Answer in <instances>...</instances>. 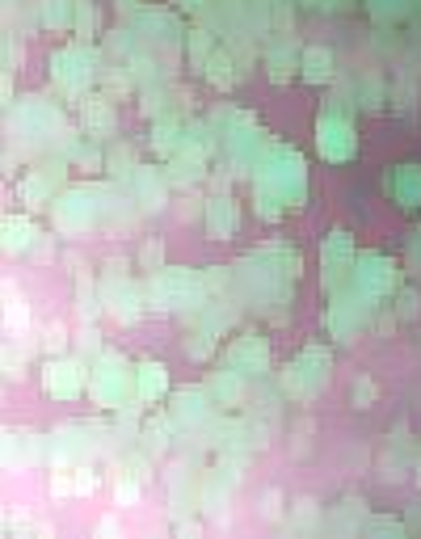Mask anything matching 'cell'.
Here are the masks:
<instances>
[{"mask_svg": "<svg viewBox=\"0 0 421 539\" xmlns=\"http://www.w3.org/2000/svg\"><path fill=\"white\" fill-rule=\"evenodd\" d=\"M203 228L211 232V241H232L240 228V207L232 194H215L203 203Z\"/></svg>", "mask_w": 421, "mask_h": 539, "instance_id": "obj_3", "label": "cell"}, {"mask_svg": "<svg viewBox=\"0 0 421 539\" xmlns=\"http://www.w3.org/2000/svg\"><path fill=\"white\" fill-rule=\"evenodd\" d=\"M106 169L118 177V182H131V177L139 173V152L127 144V139H114L110 152H106Z\"/></svg>", "mask_w": 421, "mask_h": 539, "instance_id": "obj_11", "label": "cell"}, {"mask_svg": "<svg viewBox=\"0 0 421 539\" xmlns=\"http://www.w3.org/2000/svg\"><path fill=\"white\" fill-rule=\"evenodd\" d=\"M68 346V325H51L47 329V354H59Z\"/></svg>", "mask_w": 421, "mask_h": 539, "instance_id": "obj_19", "label": "cell"}, {"mask_svg": "<svg viewBox=\"0 0 421 539\" xmlns=\"http://www.w3.org/2000/svg\"><path fill=\"white\" fill-rule=\"evenodd\" d=\"M97 375H89V396L102 409H127V401H139L135 396V367L123 354L102 350L97 354Z\"/></svg>", "mask_w": 421, "mask_h": 539, "instance_id": "obj_1", "label": "cell"}, {"mask_svg": "<svg viewBox=\"0 0 421 539\" xmlns=\"http://www.w3.org/2000/svg\"><path fill=\"white\" fill-rule=\"evenodd\" d=\"M165 392H169V367L156 363V358H144V363L135 367V396L144 405H160Z\"/></svg>", "mask_w": 421, "mask_h": 539, "instance_id": "obj_7", "label": "cell"}, {"mask_svg": "<svg viewBox=\"0 0 421 539\" xmlns=\"http://www.w3.org/2000/svg\"><path fill=\"white\" fill-rule=\"evenodd\" d=\"M182 9H198V5H207V0H177Z\"/></svg>", "mask_w": 421, "mask_h": 539, "instance_id": "obj_23", "label": "cell"}, {"mask_svg": "<svg viewBox=\"0 0 421 539\" xmlns=\"http://www.w3.org/2000/svg\"><path fill=\"white\" fill-rule=\"evenodd\" d=\"M215 409L219 405L211 401L207 384L203 388H177V396H173V422L177 426H203Z\"/></svg>", "mask_w": 421, "mask_h": 539, "instance_id": "obj_4", "label": "cell"}, {"mask_svg": "<svg viewBox=\"0 0 421 539\" xmlns=\"http://www.w3.org/2000/svg\"><path fill=\"white\" fill-rule=\"evenodd\" d=\"M72 34L80 38V43H97L106 30H102V9L97 5H89V0H80L76 5V26H72Z\"/></svg>", "mask_w": 421, "mask_h": 539, "instance_id": "obj_13", "label": "cell"}, {"mask_svg": "<svg viewBox=\"0 0 421 539\" xmlns=\"http://www.w3.org/2000/svg\"><path fill=\"white\" fill-rule=\"evenodd\" d=\"M177 535H203V523H177Z\"/></svg>", "mask_w": 421, "mask_h": 539, "instance_id": "obj_22", "label": "cell"}, {"mask_svg": "<svg viewBox=\"0 0 421 539\" xmlns=\"http://www.w3.org/2000/svg\"><path fill=\"white\" fill-rule=\"evenodd\" d=\"M160 266H165V245H160V241H148V245H144V253H139V270L156 274Z\"/></svg>", "mask_w": 421, "mask_h": 539, "instance_id": "obj_17", "label": "cell"}, {"mask_svg": "<svg viewBox=\"0 0 421 539\" xmlns=\"http://www.w3.org/2000/svg\"><path fill=\"white\" fill-rule=\"evenodd\" d=\"M228 363L236 367V371H245V375H266V367H270V354H266V342L262 337H253V333H245V337H236V342L228 346Z\"/></svg>", "mask_w": 421, "mask_h": 539, "instance_id": "obj_6", "label": "cell"}, {"mask_svg": "<svg viewBox=\"0 0 421 539\" xmlns=\"http://www.w3.org/2000/svg\"><path fill=\"white\" fill-rule=\"evenodd\" d=\"M207 392H211V401L219 405V409H228V405H240L245 401V371H215L211 379H207Z\"/></svg>", "mask_w": 421, "mask_h": 539, "instance_id": "obj_8", "label": "cell"}, {"mask_svg": "<svg viewBox=\"0 0 421 539\" xmlns=\"http://www.w3.org/2000/svg\"><path fill=\"white\" fill-rule=\"evenodd\" d=\"M38 236H43V232H38V228L30 224V219L22 224V219L13 215V219H9V241H5V249H9V253H22V249L30 253V245L38 241Z\"/></svg>", "mask_w": 421, "mask_h": 539, "instance_id": "obj_15", "label": "cell"}, {"mask_svg": "<svg viewBox=\"0 0 421 539\" xmlns=\"http://www.w3.org/2000/svg\"><path fill=\"white\" fill-rule=\"evenodd\" d=\"M85 131H89V139H110V131H114L110 97H85Z\"/></svg>", "mask_w": 421, "mask_h": 539, "instance_id": "obj_9", "label": "cell"}, {"mask_svg": "<svg viewBox=\"0 0 421 539\" xmlns=\"http://www.w3.org/2000/svg\"><path fill=\"white\" fill-rule=\"evenodd\" d=\"M329 72H333V55H325L320 47H312V51L304 55V81L320 85V81H329Z\"/></svg>", "mask_w": 421, "mask_h": 539, "instance_id": "obj_16", "label": "cell"}, {"mask_svg": "<svg viewBox=\"0 0 421 539\" xmlns=\"http://www.w3.org/2000/svg\"><path fill=\"white\" fill-rule=\"evenodd\" d=\"M114 502H118V510L135 506V502H139V481H131V485H127V481H118V485H114Z\"/></svg>", "mask_w": 421, "mask_h": 539, "instance_id": "obj_18", "label": "cell"}, {"mask_svg": "<svg viewBox=\"0 0 421 539\" xmlns=\"http://www.w3.org/2000/svg\"><path fill=\"white\" fill-rule=\"evenodd\" d=\"M89 384V371L80 358H47L43 363V392L47 396H59V401H76L80 392Z\"/></svg>", "mask_w": 421, "mask_h": 539, "instance_id": "obj_2", "label": "cell"}, {"mask_svg": "<svg viewBox=\"0 0 421 539\" xmlns=\"http://www.w3.org/2000/svg\"><path fill=\"white\" fill-rule=\"evenodd\" d=\"M173 413L169 417H160V413H152L148 417V426H144V451L156 459V455H165L169 447H173Z\"/></svg>", "mask_w": 421, "mask_h": 539, "instance_id": "obj_10", "label": "cell"}, {"mask_svg": "<svg viewBox=\"0 0 421 539\" xmlns=\"http://www.w3.org/2000/svg\"><path fill=\"white\" fill-rule=\"evenodd\" d=\"M131 34H144L148 43H169V47H177V38H182V30H177V22H173V13H160L152 5L131 13Z\"/></svg>", "mask_w": 421, "mask_h": 539, "instance_id": "obj_5", "label": "cell"}, {"mask_svg": "<svg viewBox=\"0 0 421 539\" xmlns=\"http://www.w3.org/2000/svg\"><path fill=\"white\" fill-rule=\"evenodd\" d=\"M186 55H190V64H194V72H203L207 68V59L215 55V34L211 30H186Z\"/></svg>", "mask_w": 421, "mask_h": 539, "instance_id": "obj_14", "label": "cell"}, {"mask_svg": "<svg viewBox=\"0 0 421 539\" xmlns=\"http://www.w3.org/2000/svg\"><path fill=\"white\" fill-rule=\"evenodd\" d=\"M76 5L80 0H38V13H43V30H68L76 26Z\"/></svg>", "mask_w": 421, "mask_h": 539, "instance_id": "obj_12", "label": "cell"}, {"mask_svg": "<svg viewBox=\"0 0 421 539\" xmlns=\"http://www.w3.org/2000/svg\"><path fill=\"white\" fill-rule=\"evenodd\" d=\"M371 401H375V384H371V379H358V384H354V405L367 409Z\"/></svg>", "mask_w": 421, "mask_h": 539, "instance_id": "obj_20", "label": "cell"}, {"mask_svg": "<svg viewBox=\"0 0 421 539\" xmlns=\"http://www.w3.org/2000/svg\"><path fill=\"white\" fill-rule=\"evenodd\" d=\"M114 9L127 17V13H139V9H144V0H114Z\"/></svg>", "mask_w": 421, "mask_h": 539, "instance_id": "obj_21", "label": "cell"}]
</instances>
